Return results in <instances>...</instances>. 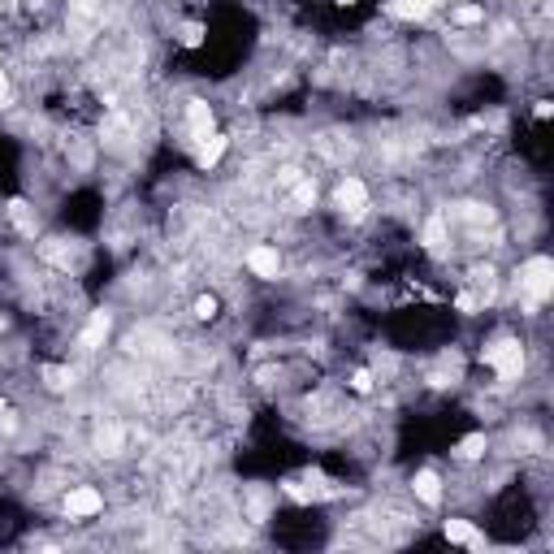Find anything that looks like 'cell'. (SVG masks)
I'll return each mask as SVG.
<instances>
[{
    "mask_svg": "<svg viewBox=\"0 0 554 554\" xmlns=\"http://www.w3.org/2000/svg\"><path fill=\"white\" fill-rule=\"evenodd\" d=\"M100 507H104V498L91 490V485H78V490H69V498H65V511L74 515V519L78 515H95Z\"/></svg>",
    "mask_w": 554,
    "mask_h": 554,
    "instance_id": "cell-3",
    "label": "cell"
},
{
    "mask_svg": "<svg viewBox=\"0 0 554 554\" xmlns=\"http://www.w3.org/2000/svg\"><path fill=\"white\" fill-rule=\"evenodd\" d=\"M104 334H109V317H104V312H95L91 325L83 329V346H100V342H104Z\"/></svg>",
    "mask_w": 554,
    "mask_h": 554,
    "instance_id": "cell-8",
    "label": "cell"
},
{
    "mask_svg": "<svg viewBox=\"0 0 554 554\" xmlns=\"http://www.w3.org/2000/svg\"><path fill=\"white\" fill-rule=\"evenodd\" d=\"M295 199H299V204H312V199H317V187H312V182H299Z\"/></svg>",
    "mask_w": 554,
    "mask_h": 554,
    "instance_id": "cell-14",
    "label": "cell"
},
{
    "mask_svg": "<svg viewBox=\"0 0 554 554\" xmlns=\"http://www.w3.org/2000/svg\"><path fill=\"white\" fill-rule=\"evenodd\" d=\"M425 242H429L433 252L442 247V221H429V230H425Z\"/></svg>",
    "mask_w": 554,
    "mask_h": 554,
    "instance_id": "cell-13",
    "label": "cell"
},
{
    "mask_svg": "<svg viewBox=\"0 0 554 554\" xmlns=\"http://www.w3.org/2000/svg\"><path fill=\"white\" fill-rule=\"evenodd\" d=\"M338 204L346 208V213H360V208H364V182L346 178V182L338 187Z\"/></svg>",
    "mask_w": 554,
    "mask_h": 554,
    "instance_id": "cell-6",
    "label": "cell"
},
{
    "mask_svg": "<svg viewBox=\"0 0 554 554\" xmlns=\"http://www.w3.org/2000/svg\"><path fill=\"white\" fill-rule=\"evenodd\" d=\"M519 286L529 290V303H541L554 290V264L546 256H533L524 269H519Z\"/></svg>",
    "mask_w": 554,
    "mask_h": 554,
    "instance_id": "cell-2",
    "label": "cell"
},
{
    "mask_svg": "<svg viewBox=\"0 0 554 554\" xmlns=\"http://www.w3.org/2000/svg\"><path fill=\"white\" fill-rule=\"evenodd\" d=\"M411 485H416V498H420V502H429V507H437V502H442V490H437L442 481H437L433 472H416V481H411Z\"/></svg>",
    "mask_w": 554,
    "mask_h": 554,
    "instance_id": "cell-5",
    "label": "cell"
},
{
    "mask_svg": "<svg viewBox=\"0 0 554 554\" xmlns=\"http://www.w3.org/2000/svg\"><path fill=\"white\" fill-rule=\"evenodd\" d=\"M446 537H450V541H472V546L481 541V537L472 533V524H464V519H450V524H446Z\"/></svg>",
    "mask_w": 554,
    "mask_h": 554,
    "instance_id": "cell-9",
    "label": "cell"
},
{
    "mask_svg": "<svg viewBox=\"0 0 554 554\" xmlns=\"http://www.w3.org/2000/svg\"><path fill=\"white\" fill-rule=\"evenodd\" d=\"M0 104H9V78L0 74Z\"/></svg>",
    "mask_w": 554,
    "mask_h": 554,
    "instance_id": "cell-17",
    "label": "cell"
},
{
    "mask_svg": "<svg viewBox=\"0 0 554 554\" xmlns=\"http://www.w3.org/2000/svg\"><path fill=\"white\" fill-rule=\"evenodd\" d=\"M195 312H199V317H213L217 303H213V299H199V303H195Z\"/></svg>",
    "mask_w": 554,
    "mask_h": 554,
    "instance_id": "cell-15",
    "label": "cell"
},
{
    "mask_svg": "<svg viewBox=\"0 0 554 554\" xmlns=\"http://www.w3.org/2000/svg\"><path fill=\"white\" fill-rule=\"evenodd\" d=\"M429 5H437V0H429Z\"/></svg>",
    "mask_w": 554,
    "mask_h": 554,
    "instance_id": "cell-18",
    "label": "cell"
},
{
    "mask_svg": "<svg viewBox=\"0 0 554 554\" xmlns=\"http://www.w3.org/2000/svg\"><path fill=\"white\" fill-rule=\"evenodd\" d=\"M485 364H490L502 381H511V377L524 372V351H519L515 338H498L494 346H485Z\"/></svg>",
    "mask_w": 554,
    "mask_h": 554,
    "instance_id": "cell-1",
    "label": "cell"
},
{
    "mask_svg": "<svg viewBox=\"0 0 554 554\" xmlns=\"http://www.w3.org/2000/svg\"><path fill=\"white\" fill-rule=\"evenodd\" d=\"M481 450H485V437H481V433H472V437H464V442H459V459H476Z\"/></svg>",
    "mask_w": 554,
    "mask_h": 554,
    "instance_id": "cell-11",
    "label": "cell"
},
{
    "mask_svg": "<svg viewBox=\"0 0 554 554\" xmlns=\"http://www.w3.org/2000/svg\"><path fill=\"white\" fill-rule=\"evenodd\" d=\"M221 152H225V138H213V143H208L204 152H199V165L208 169V165H217L221 160Z\"/></svg>",
    "mask_w": 554,
    "mask_h": 554,
    "instance_id": "cell-12",
    "label": "cell"
},
{
    "mask_svg": "<svg viewBox=\"0 0 554 554\" xmlns=\"http://www.w3.org/2000/svg\"><path fill=\"white\" fill-rule=\"evenodd\" d=\"M247 264L256 277H277V252L273 247H252L247 252Z\"/></svg>",
    "mask_w": 554,
    "mask_h": 554,
    "instance_id": "cell-4",
    "label": "cell"
},
{
    "mask_svg": "<svg viewBox=\"0 0 554 554\" xmlns=\"http://www.w3.org/2000/svg\"><path fill=\"white\" fill-rule=\"evenodd\" d=\"M459 22H481V9H472V5H468V9H459Z\"/></svg>",
    "mask_w": 554,
    "mask_h": 554,
    "instance_id": "cell-16",
    "label": "cell"
},
{
    "mask_svg": "<svg viewBox=\"0 0 554 554\" xmlns=\"http://www.w3.org/2000/svg\"><path fill=\"white\" fill-rule=\"evenodd\" d=\"M433 5H429V0H394V5H390V13L394 18H425Z\"/></svg>",
    "mask_w": 554,
    "mask_h": 554,
    "instance_id": "cell-7",
    "label": "cell"
},
{
    "mask_svg": "<svg viewBox=\"0 0 554 554\" xmlns=\"http://www.w3.org/2000/svg\"><path fill=\"white\" fill-rule=\"evenodd\" d=\"M208 126H213V113H208V104H199V100H195V104H191V130H195V134H204Z\"/></svg>",
    "mask_w": 554,
    "mask_h": 554,
    "instance_id": "cell-10",
    "label": "cell"
}]
</instances>
